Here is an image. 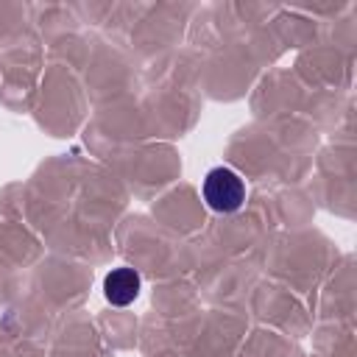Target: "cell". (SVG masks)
Masks as SVG:
<instances>
[{
	"instance_id": "1",
	"label": "cell",
	"mask_w": 357,
	"mask_h": 357,
	"mask_svg": "<svg viewBox=\"0 0 357 357\" xmlns=\"http://www.w3.org/2000/svg\"><path fill=\"white\" fill-rule=\"evenodd\" d=\"M204 201L215 212H237L245 201V184L231 167H212L201 184Z\"/></svg>"
},
{
	"instance_id": "2",
	"label": "cell",
	"mask_w": 357,
	"mask_h": 357,
	"mask_svg": "<svg viewBox=\"0 0 357 357\" xmlns=\"http://www.w3.org/2000/svg\"><path fill=\"white\" fill-rule=\"evenodd\" d=\"M142 279L134 268H114L112 273H106L103 279V293L114 307H126L139 296Z\"/></svg>"
}]
</instances>
